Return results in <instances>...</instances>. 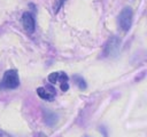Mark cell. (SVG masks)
I'll return each instance as SVG.
<instances>
[{
    "mask_svg": "<svg viewBox=\"0 0 147 137\" xmlns=\"http://www.w3.org/2000/svg\"><path fill=\"white\" fill-rule=\"evenodd\" d=\"M59 81L61 82H67L68 81V75L63 72H59Z\"/></svg>",
    "mask_w": 147,
    "mask_h": 137,
    "instance_id": "cell-9",
    "label": "cell"
},
{
    "mask_svg": "<svg viewBox=\"0 0 147 137\" xmlns=\"http://www.w3.org/2000/svg\"><path fill=\"white\" fill-rule=\"evenodd\" d=\"M119 45H121V40L116 37H111L107 40V42L105 43V48H103V54L105 56H110V55H116L118 53L119 49Z\"/></svg>",
    "mask_w": 147,
    "mask_h": 137,
    "instance_id": "cell-3",
    "label": "cell"
},
{
    "mask_svg": "<svg viewBox=\"0 0 147 137\" xmlns=\"http://www.w3.org/2000/svg\"><path fill=\"white\" fill-rule=\"evenodd\" d=\"M2 84L6 88L9 89H14L16 87H18L20 84V79H18V74L15 70H8L5 72L3 78H2Z\"/></svg>",
    "mask_w": 147,
    "mask_h": 137,
    "instance_id": "cell-1",
    "label": "cell"
},
{
    "mask_svg": "<svg viewBox=\"0 0 147 137\" xmlns=\"http://www.w3.org/2000/svg\"><path fill=\"white\" fill-rule=\"evenodd\" d=\"M37 94H38V96H39L40 98L46 99V100H53V98H54V96H55V95L49 94L44 87H39V88H37Z\"/></svg>",
    "mask_w": 147,
    "mask_h": 137,
    "instance_id": "cell-5",
    "label": "cell"
},
{
    "mask_svg": "<svg viewBox=\"0 0 147 137\" xmlns=\"http://www.w3.org/2000/svg\"><path fill=\"white\" fill-rule=\"evenodd\" d=\"M22 23H23L24 29L28 32H33L34 31V18H33V16L30 13L25 11L23 14V16H22Z\"/></svg>",
    "mask_w": 147,
    "mask_h": 137,
    "instance_id": "cell-4",
    "label": "cell"
},
{
    "mask_svg": "<svg viewBox=\"0 0 147 137\" xmlns=\"http://www.w3.org/2000/svg\"><path fill=\"white\" fill-rule=\"evenodd\" d=\"M74 79H75V81H76V84H77L80 89H85V88H86V83H85V80H84L83 78H80V76H75Z\"/></svg>",
    "mask_w": 147,
    "mask_h": 137,
    "instance_id": "cell-6",
    "label": "cell"
},
{
    "mask_svg": "<svg viewBox=\"0 0 147 137\" xmlns=\"http://www.w3.org/2000/svg\"><path fill=\"white\" fill-rule=\"evenodd\" d=\"M68 89H69L68 82H61V90H62V91H67Z\"/></svg>",
    "mask_w": 147,
    "mask_h": 137,
    "instance_id": "cell-10",
    "label": "cell"
},
{
    "mask_svg": "<svg viewBox=\"0 0 147 137\" xmlns=\"http://www.w3.org/2000/svg\"><path fill=\"white\" fill-rule=\"evenodd\" d=\"M132 17H133V13L132 9L130 7H125L124 9H122L121 14H119V26L123 31H129L132 24Z\"/></svg>",
    "mask_w": 147,
    "mask_h": 137,
    "instance_id": "cell-2",
    "label": "cell"
},
{
    "mask_svg": "<svg viewBox=\"0 0 147 137\" xmlns=\"http://www.w3.org/2000/svg\"><path fill=\"white\" fill-rule=\"evenodd\" d=\"M64 0H55V3H54V13L57 14V11L60 10V8L62 7Z\"/></svg>",
    "mask_w": 147,
    "mask_h": 137,
    "instance_id": "cell-8",
    "label": "cell"
},
{
    "mask_svg": "<svg viewBox=\"0 0 147 137\" xmlns=\"http://www.w3.org/2000/svg\"><path fill=\"white\" fill-rule=\"evenodd\" d=\"M48 81H49L52 84L56 83V82L59 81V72H53V73H51V74L48 75Z\"/></svg>",
    "mask_w": 147,
    "mask_h": 137,
    "instance_id": "cell-7",
    "label": "cell"
}]
</instances>
